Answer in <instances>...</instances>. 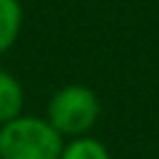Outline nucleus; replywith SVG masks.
<instances>
[{"label": "nucleus", "instance_id": "1", "mask_svg": "<svg viewBox=\"0 0 159 159\" xmlns=\"http://www.w3.org/2000/svg\"><path fill=\"white\" fill-rule=\"evenodd\" d=\"M65 137L42 117L20 114L0 124V159H60Z\"/></svg>", "mask_w": 159, "mask_h": 159}, {"label": "nucleus", "instance_id": "2", "mask_svg": "<svg viewBox=\"0 0 159 159\" xmlns=\"http://www.w3.org/2000/svg\"><path fill=\"white\" fill-rule=\"evenodd\" d=\"M99 97L94 89L84 84H65L60 87L47 104V122L62 137H82L99 119Z\"/></svg>", "mask_w": 159, "mask_h": 159}, {"label": "nucleus", "instance_id": "3", "mask_svg": "<svg viewBox=\"0 0 159 159\" xmlns=\"http://www.w3.org/2000/svg\"><path fill=\"white\" fill-rule=\"evenodd\" d=\"M22 104H25V89L20 80L10 70L0 67V124L20 117Z\"/></svg>", "mask_w": 159, "mask_h": 159}, {"label": "nucleus", "instance_id": "4", "mask_svg": "<svg viewBox=\"0 0 159 159\" xmlns=\"http://www.w3.org/2000/svg\"><path fill=\"white\" fill-rule=\"evenodd\" d=\"M22 5L20 0H0V55H5L20 37Z\"/></svg>", "mask_w": 159, "mask_h": 159}, {"label": "nucleus", "instance_id": "5", "mask_svg": "<svg viewBox=\"0 0 159 159\" xmlns=\"http://www.w3.org/2000/svg\"><path fill=\"white\" fill-rule=\"evenodd\" d=\"M60 159H112V157H109V149L99 139L82 134V137H72L70 142H65Z\"/></svg>", "mask_w": 159, "mask_h": 159}]
</instances>
